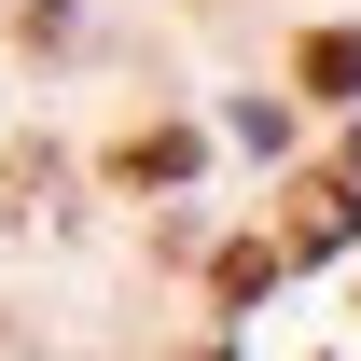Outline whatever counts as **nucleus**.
Wrapping results in <instances>:
<instances>
[{
  "label": "nucleus",
  "instance_id": "39448f33",
  "mask_svg": "<svg viewBox=\"0 0 361 361\" xmlns=\"http://www.w3.org/2000/svg\"><path fill=\"white\" fill-rule=\"evenodd\" d=\"M209 361H223V348H209Z\"/></svg>",
  "mask_w": 361,
  "mask_h": 361
},
{
  "label": "nucleus",
  "instance_id": "20e7f679",
  "mask_svg": "<svg viewBox=\"0 0 361 361\" xmlns=\"http://www.w3.org/2000/svg\"><path fill=\"white\" fill-rule=\"evenodd\" d=\"M180 167H195V139H180V126H153V139H126V180H180Z\"/></svg>",
  "mask_w": 361,
  "mask_h": 361
},
{
  "label": "nucleus",
  "instance_id": "7ed1b4c3",
  "mask_svg": "<svg viewBox=\"0 0 361 361\" xmlns=\"http://www.w3.org/2000/svg\"><path fill=\"white\" fill-rule=\"evenodd\" d=\"M278 264H292V250H264V236H236V250H223V292L250 306V292H278Z\"/></svg>",
  "mask_w": 361,
  "mask_h": 361
},
{
  "label": "nucleus",
  "instance_id": "f03ea898",
  "mask_svg": "<svg viewBox=\"0 0 361 361\" xmlns=\"http://www.w3.org/2000/svg\"><path fill=\"white\" fill-rule=\"evenodd\" d=\"M306 97H361V28H319L306 42Z\"/></svg>",
  "mask_w": 361,
  "mask_h": 361
},
{
  "label": "nucleus",
  "instance_id": "f257e3e1",
  "mask_svg": "<svg viewBox=\"0 0 361 361\" xmlns=\"http://www.w3.org/2000/svg\"><path fill=\"white\" fill-rule=\"evenodd\" d=\"M292 250H348V180H292Z\"/></svg>",
  "mask_w": 361,
  "mask_h": 361
}]
</instances>
